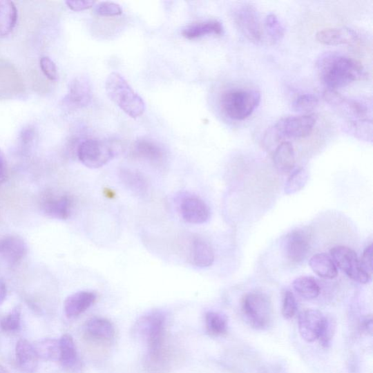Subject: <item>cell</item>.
<instances>
[{
	"label": "cell",
	"mask_w": 373,
	"mask_h": 373,
	"mask_svg": "<svg viewBox=\"0 0 373 373\" xmlns=\"http://www.w3.org/2000/svg\"><path fill=\"white\" fill-rule=\"evenodd\" d=\"M60 358L62 367L68 371L79 367V358L75 343L70 334H64L59 339Z\"/></svg>",
	"instance_id": "cell-24"
},
{
	"label": "cell",
	"mask_w": 373,
	"mask_h": 373,
	"mask_svg": "<svg viewBox=\"0 0 373 373\" xmlns=\"http://www.w3.org/2000/svg\"><path fill=\"white\" fill-rule=\"evenodd\" d=\"M273 161L276 168L281 172L289 173L296 166L294 148L289 142H282L274 153Z\"/></svg>",
	"instance_id": "cell-23"
},
{
	"label": "cell",
	"mask_w": 373,
	"mask_h": 373,
	"mask_svg": "<svg viewBox=\"0 0 373 373\" xmlns=\"http://www.w3.org/2000/svg\"><path fill=\"white\" fill-rule=\"evenodd\" d=\"M246 322L256 329H265L273 321V306L270 298L260 291L248 293L242 304Z\"/></svg>",
	"instance_id": "cell-6"
},
{
	"label": "cell",
	"mask_w": 373,
	"mask_h": 373,
	"mask_svg": "<svg viewBox=\"0 0 373 373\" xmlns=\"http://www.w3.org/2000/svg\"><path fill=\"white\" fill-rule=\"evenodd\" d=\"M119 178L128 190L138 195H143L148 192L149 182L137 171L123 169L119 171Z\"/></svg>",
	"instance_id": "cell-27"
},
{
	"label": "cell",
	"mask_w": 373,
	"mask_h": 373,
	"mask_svg": "<svg viewBox=\"0 0 373 373\" xmlns=\"http://www.w3.org/2000/svg\"><path fill=\"white\" fill-rule=\"evenodd\" d=\"M293 288L304 299L314 300L321 294V287L312 276H300L292 283Z\"/></svg>",
	"instance_id": "cell-30"
},
{
	"label": "cell",
	"mask_w": 373,
	"mask_h": 373,
	"mask_svg": "<svg viewBox=\"0 0 373 373\" xmlns=\"http://www.w3.org/2000/svg\"><path fill=\"white\" fill-rule=\"evenodd\" d=\"M180 211L184 221L194 224L206 223L211 216L209 206L202 199L196 196L184 198L180 205Z\"/></svg>",
	"instance_id": "cell-13"
},
{
	"label": "cell",
	"mask_w": 373,
	"mask_h": 373,
	"mask_svg": "<svg viewBox=\"0 0 373 373\" xmlns=\"http://www.w3.org/2000/svg\"><path fill=\"white\" fill-rule=\"evenodd\" d=\"M331 257L337 268L347 275L354 281L361 284H367L370 277L363 270L361 260L352 249L338 246L330 250Z\"/></svg>",
	"instance_id": "cell-8"
},
{
	"label": "cell",
	"mask_w": 373,
	"mask_h": 373,
	"mask_svg": "<svg viewBox=\"0 0 373 373\" xmlns=\"http://www.w3.org/2000/svg\"><path fill=\"white\" fill-rule=\"evenodd\" d=\"M323 97L333 109L343 116L350 117L351 122L368 119L369 109L364 102L346 98L332 90H326Z\"/></svg>",
	"instance_id": "cell-10"
},
{
	"label": "cell",
	"mask_w": 373,
	"mask_h": 373,
	"mask_svg": "<svg viewBox=\"0 0 373 373\" xmlns=\"http://www.w3.org/2000/svg\"><path fill=\"white\" fill-rule=\"evenodd\" d=\"M88 334L98 340L108 341L113 338L115 330L112 323L108 319L95 317L86 324Z\"/></svg>",
	"instance_id": "cell-28"
},
{
	"label": "cell",
	"mask_w": 373,
	"mask_h": 373,
	"mask_svg": "<svg viewBox=\"0 0 373 373\" xmlns=\"http://www.w3.org/2000/svg\"><path fill=\"white\" fill-rule=\"evenodd\" d=\"M233 21L241 33L249 41H260L262 37L260 19L258 10L251 4H239L233 11Z\"/></svg>",
	"instance_id": "cell-9"
},
{
	"label": "cell",
	"mask_w": 373,
	"mask_h": 373,
	"mask_svg": "<svg viewBox=\"0 0 373 373\" xmlns=\"http://www.w3.org/2000/svg\"><path fill=\"white\" fill-rule=\"evenodd\" d=\"M132 154L138 159L154 165L162 164L166 157L162 146L149 139L138 140L133 146Z\"/></svg>",
	"instance_id": "cell-15"
},
{
	"label": "cell",
	"mask_w": 373,
	"mask_h": 373,
	"mask_svg": "<svg viewBox=\"0 0 373 373\" xmlns=\"http://www.w3.org/2000/svg\"><path fill=\"white\" fill-rule=\"evenodd\" d=\"M95 12L102 17H113L122 15L123 10L119 5L113 2H102L97 4Z\"/></svg>",
	"instance_id": "cell-37"
},
{
	"label": "cell",
	"mask_w": 373,
	"mask_h": 373,
	"mask_svg": "<svg viewBox=\"0 0 373 373\" xmlns=\"http://www.w3.org/2000/svg\"><path fill=\"white\" fill-rule=\"evenodd\" d=\"M260 93L255 89L231 88L223 92L220 98L222 112L236 121L249 117L260 102Z\"/></svg>",
	"instance_id": "cell-3"
},
{
	"label": "cell",
	"mask_w": 373,
	"mask_h": 373,
	"mask_svg": "<svg viewBox=\"0 0 373 373\" xmlns=\"http://www.w3.org/2000/svg\"><path fill=\"white\" fill-rule=\"evenodd\" d=\"M310 235L298 229L290 232L285 238L287 258L292 262L300 263L308 256L311 249Z\"/></svg>",
	"instance_id": "cell-11"
},
{
	"label": "cell",
	"mask_w": 373,
	"mask_h": 373,
	"mask_svg": "<svg viewBox=\"0 0 373 373\" xmlns=\"http://www.w3.org/2000/svg\"><path fill=\"white\" fill-rule=\"evenodd\" d=\"M39 64H41V68L43 73L50 81H57L58 78V71L56 64L53 62V61L49 57H45L41 58Z\"/></svg>",
	"instance_id": "cell-40"
},
{
	"label": "cell",
	"mask_w": 373,
	"mask_h": 373,
	"mask_svg": "<svg viewBox=\"0 0 373 373\" xmlns=\"http://www.w3.org/2000/svg\"><path fill=\"white\" fill-rule=\"evenodd\" d=\"M21 308L20 305L13 309L1 322L0 327L6 332H16L21 328Z\"/></svg>",
	"instance_id": "cell-35"
},
{
	"label": "cell",
	"mask_w": 373,
	"mask_h": 373,
	"mask_svg": "<svg viewBox=\"0 0 373 373\" xmlns=\"http://www.w3.org/2000/svg\"><path fill=\"white\" fill-rule=\"evenodd\" d=\"M318 104V99L312 93L298 96L291 103V109L301 115H310Z\"/></svg>",
	"instance_id": "cell-34"
},
{
	"label": "cell",
	"mask_w": 373,
	"mask_h": 373,
	"mask_svg": "<svg viewBox=\"0 0 373 373\" xmlns=\"http://www.w3.org/2000/svg\"><path fill=\"white\" fill-rule=\"evenodd\" d=\"M73 208V202L68 195L52 197L46 201L44 209L46 214L55 219L68 220Z\"/></svg>",
	"instance_id": "cell-22"
},
{
	"label": "cell",
	"mask_w": 373,
	"mask_h": 373,
	"mask_svg": "<svg viewBox=\"0 0 373 373\" xmlns=\"http://www.w3.org/2000/svg\"><path fill=\"white\" fill-rule=\"evenodd\" d=\"M93 98L90 81L85 76L75 77L70 84L66 101L74 108H84L91 103Z\"/></svg>",
	"instance_id": "cell-14"
},
{
	"label": "cell",
	"mask_w": 373,
	"mask_h": 373,
	"mask_svg": "<svg viewBox=\"0 0 373 373\" xmlns=\"http://www.w3.org/2000/svg\"><path fill=\"white\" fill-rule=\"evenodd\" d=\"M0 373H10V372L5 367L0 365Z\"/></svg>",
	"instance_id": "cell-47"
},
{
	"label": "cell",
	"mask_w": 373,
	"mask_h": 373,
	"mask_svg": "<svg viewBox=\"0 0 373 373\" xmlns=\"http://www.w3.org/2000/svg\"><path fill=\"white\" fill-rule=\"evenodd\" d=\"M105 88L111 100L129 117L137 118L145 112L144 100L122 75L111 73L106 79Z\"/></svg>",
	"instance_id": "cell-2"
},
{
	"label": "cell",
	"mask_w": 373,
	"mask_h": 373,
	"mask_svg": "<svg viewBox=\"0 0 373 373\" xmlns=\"http://www.w3.org/2000/svg\"><path fill=\"white\" fill-rule=\"evenodd\" d=\"M265 28L270 41L273 44H277L282 41L285 34V28L282 22L274 13H270L266 17Z\"/></svg>",
	"instance_id": "cell-33"
},
{
	"label": "cell",
	"mask_w": 373,
	"mask_h": 373,
	"mask_svg": "<svg viewBox=\"0 0 373 373\" xmlns=\"http://www.w3.org/2000/svg\"><path fill=\"white\" fill-rule=\"evenodd\" d=\"M309 176L307 170L304 168H299L293 171L287 180L285 193L287 195H293L300 192L304 189L306 183L308 182Z\"/></svg>",
	"instance_id": "cell-32"
},
{
	"label": "cell",
	"mask_w": 373,
	"mask_h": 373,
	"mask_svg": "<svg viewBox=\"0 0 373 373\" xmlns=\"http://www.w3.org/2000/svg\"><path fill=\"white\" fill-rule=\"evenodd\" d=\"M17 363L23 373H35L38 368L39 357L33 344L26 339L18 341L16 347Z\"/></svg>",
	"instance_id": "cell-19"
},
{
	"label": "cell",
	"mask_w": 373,
	"mask_h": 373,
	"mask_svg": "<svg viewBox=\"0 0 373 373\" xmlns=\"http://www.w3.org/2000/svg\"><path fill=\"white\" fill-rule=\"evenodd\" d=\"M8 178L7 160L4 153L0 149V184L4 183Z\"/></svg>",
	"instance_id": "cell-43"
},
{
	"label": "cell",
	"mask_w": 373,
	"mask_h": 373,
	"mask_svg": "<svg viewBox=\"0 0 373 373\" xmlns=\"http://www.w3.org/2000/svg\"><path fill=\"white\" fill-rule=\"evenodd\" d=\"M372 327H373V323H372V316H368L365 317L363 319V323H362V328H363V329L365 332L369 333V334H372Z\"/></svg>",
	"instance_id": "cell-45"
},
{
	"label": "cell",
	"mask_w": 373,
	"mask_h": 373,
	"mask_svg": "<svg viewBox=\"0 0 373 373\" xmlns=\"http://www.w3.org/2000/svg\"><path fill=\"white\" fill-rule=\"evenodd\" d=\"M361 265L363 270L371 278L372 274V245L365 248Z\"/></svg>",
	"instance_id": "cell-41"
},
{
	"label": "cell",
	"mask_w": 373,
	"mask_h": 373,
	"mask_svg": "<svg viewBox=\"0 0 373 373\" xmlns=\"http://www.w3.org/2000/svg\"><path fill=\"white\" fill-rule=\"evenodd\" d=\"M35 137V132L33 128L29 126L22 130L21 133V140L24 144L31 143Z\"/></svg>",
	"instance_id": "cell-44"
},
{
	"label": "cell",
	"mask_w": 373,
	"mask_h": 373,
	"mask_svg": "<svg viewBox=\"0 0 373 373\" xmlns=\"http://www.w3.org/2000/svg\"><path fill=\"white\" fill-rule=\"evenodd\" d=\"M350 128L355 137L371 141L372 126L369 119L351 122Z\"/></svg>",
	"instance_id": "cell-36"
},
{
	"label": "cell",
	"mask_w": 373,
	"mask_h": 373,
	"mask_svg": "<svg viewBox=\"0 0 373 373\" xmlns=\"http://www.w3.org/2000/svg\"><path fill=\"white\" fill-rule=\"evenodd\" d=\"M316 37L319 43L326 46L352 45L359 39L356 31L345 28L319 31Z\"/></svg>",
	"instance_id": "cell-17"
},
{
	"label": "cell",
	"mask_w": 373,
	"mask_h": 373,
	"mask_svg": "<svg viewBox=\"0 0 373 373\" xmlns=\"http://www.w3.org/2000/svg\"><path fill=\"white\" fill-rule=\"evenodd\" d=\"M316 70L327 90H336L367 77L356 60L336 52H327L317 60Z\"/></svg>",
	"instance_id": "cell-1"
},
{
	"label": "cell",
	"mask_w": 373,
	"mask_h": 373,
	"mask_svg": "<svg viewBox=\"0 0 373 373\" xmlns=\"http://www.w3.org/2000/svg\"><path fill=\"white\" fill-rule=\"evenodd\" d=\"M336 330V323L334 319L327 317L325 322L318 339L323 347L327 348L331 344L333 337L335 336Z\"/></svg>",
	"instance_id": "cell-38"
},
{
	"label": "cell",
	"mask_w": 373,
	"mask_h": 373,
	"mask_svg": "<svg viewBox=\"0 0 373 373\" xmlns=\"http://www.w3.org/2000/svg\"><path fill=\"white\" fill-rule=\"evenodd\" d=\"M190 255L191 262L198 268L210 267L215 261L214 249L202 238H193Z\"/></svg>",
	"instance_id": "cell-20"
},
{
	"label": "cell",
	"mask_w": 373,
	"mask_h": 373,
	"mask_svg": "<svg viewBox=\"0 0 373 373\" xmlns=\"http://www.w3.org/2000/svg\"><path fill=\"white\" fill-rule=\"evenodd\" d=\"M316 123L314 114L283 117L268 131L265 137L276 142L285 140H298L309 137Z\"/></svg>",
	"instance_id": "cell-5"
},
{
	"label": "cell",
	"mask_w": 373,
	"mask_h": 373,
	"mask_svg": "<svg viewBox=\"0 0 373 373\" xmlns=\"http://www.w3.org/2000/svg\"><path fill=\"white\" fill-rule=\"evenodd\" d=\"M207 332L213 336H221L228 331V319L220 313L209 312L205 316Z\"/></svg>",
	"instance_id": "cell-31"
},
{
	"label": "cell",
	"mask_w": 373,
	"mask_h": 373,
	"mask_svg": "<svg viewBox=\"0 0 373 373\" xmlns=\"http://www.w3.org/2000/svg\"><path fill=\"white\" fill-rule=\"evenodd\" d=\"M66 5L73 11H83L92 8L96 4L95 1H66Z\"/></svg>",
	"instance_id": "cell-42"
},
{
	"label": "cell",
	"mask_w": 373,
	"mask_h": 373,
	"mask_svg": "<svg viewBox=\"0 0 373 373\" xmlns=\"http://www.w3.org/2000/svg\"><path fill=\"white\" fill-rule=\"evenodd\" d=\"M224 28L221 22L217 20H208L196 22L186 26L182 31V35L186 39H195L207 35H221Z\"/></svg>",
	"instance_id": "cell-21"
},
{
	"label": "cell",
	"mask_w": 373,
	"mask_h": 373,
	"mask_svg": "<svg viewBox=\"0 0 373 373\" xmlns=\"http://www.w3.org/2000/svg\"><path fill=\"white\" fill-rule=\"evenodd\" d=\"M166 318L161 312H153L142 316L137 322L135 332L148 343L150 356L160 357L164 339Z\"/></svg>",
	"instance_id": "cell-7"
},
{
	"label": "cell",
	"mask_w": 373,
	"mask_h": 373,
	"mask_svg": "<svg viewBox=\"0 0 373 373\" xmlns=\"http://www.w3.org/2000/svg\"><path fill=\"white\" fill-rule=\"evenodd\" d=\"M33 346L39 358L50 362L59 361V340L44 338L35 343Z\"/></svg>",
	"instance_id": "cell-29"
},
{
	"label": "cell",
	"mask_w": 373,
	"mask_h": 373,
	"mask_svg": "<svg viewBox=\"0 0 373 373\" xmlns=\"http://www.w3.org/2000/svg\"><path fill=\"white\" fill-rule=\"evenodd\" d=\"M18 19L17 8L15 3L0 1V37L9 35L15 30Z\"/></svg>",
	"instance_id": "cell-26"
},
{
	"label": "cell",
	"mask_w": 373,
	"mask_h": 373,
	"mask_svg": "<svg viewBox=\"0 0 373 373\" xmlns=\"http://www.w3.org/2000/svg\"><path fill=\"white\" fill-rule=\"evenodd\" d=\"M122 151L121 144L113 140H86L78 144L79 161L89 169L108 164Z\"/></svg>",
	"instance_id": "cell-4"
},
{
	"label": "cell",
	"mask_w": 373,
	"mask_h": 373,
	"mask_svg": "<svg viewBox=\"0 0 373 373\" xmlns=\"http://www.w3.org/2000/svg\"><path fill=\"white\" fill-rule=\"evenodd\" d=\"M312 270L319 277L332 279L338 276L337 266L332 258L325 253H318L314 256L309 261Z\"/></svg>",
	"instance_id": "cell-25"
},
{
	"label": "cell",
	"mask_w": 373,
	"mask_h": 373,
	"mask_svg": "<svg viewBox=\"0 0 373 373\" xmlns=\"http://www.w3.org/2000/svg\"><path fill=\"white\" fill-rule=\"evenodd\" d=\"M96 299L95 293L92 291H81L74 293L64 301L65 315L68 318H74L82 314L95 303Z\"/></svg>",
	"instance_id": "cell-18"
},
{
	"label": "cell",
	"mask_w": 373,
	"mask_h": 373,
	"mask_svg": "<svg viewBox=\"0 0 373 373\" xmlns=\"http://www.w3.org/2000/svg\"><path fill=\"white\" fill-rule=\"evenodd\" d=\"M7 296V288L4 280L0 278V305L3 304Z\"/></svg>",
	"instance_id": "cell-46"
},
{
	"label": "cell",
	"mask_w": 373,
	"mask_h": 373,
	"mask_svg": "<svg viewBox=\"0 0 373 373\" xmlns=\"http://www.w3.org/2000/svg\"><path fill=\"white\" fill-rule=\"evenodd\" d=\"M326 316L316 309H307L299 315L298 329L302 338L308 343L318 340L321 336Z\"/></svg>",
	"instance_id": "cell-12"
},
{
	"label": "cell",
	"mask_w": 373,
	"mask_h": 373,
	"mask_svg": "<svg viewBox=\"0 0 373 373\" xmlns=\"http://www.w3.org/2000/svg\"><path fill=\"white\" fill-rule=\"evenodd\" d=\"M28 247L23 239L8 236L0 240V258L10 265H16L25 256Z\"/></svg>",
	"instance_id": "cell-16"
},
{
	"label": "cell",
	"mask_w": 373,
	"mask_h": 373,
	"mask_svg": "<svg viewBox=\"0 0 373 373\" xmlns=\"http://www.w3.org/2000/svg\"><path fill=\"white\" fill-rule=\"evenodd\" d=\"M298 304L294 295L290 291L285 293L283 304V315L287 319H290L296 315Z\"/></svg>",
	"instance_id": "cell-39"
}]
</instances>
